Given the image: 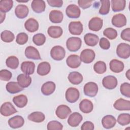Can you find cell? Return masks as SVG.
<instances>
[{
	"label": "cell",
	"instance_id": "18",
	"mask_svg": "<svg viewBox=\"0 0 130 130\" xmlns=\"http://www.w3.org/2000/svg\"><path fill=\"white\" fill-rule=\"evenodd\" d=\"M67 64L68 67L72 69H76L78 68L81 63L80 56L78 55L72 54L68 57L66 59Z\"/></svg>",
	"mask_w": 130,
	"mask_h": 130
},
{
	"label": "cell",
	"instance_id": "26",
	"mask_svg": "<svg viewBox=\"0 0 130 130\" xmlns=\"http://www.w3.org/2000/svg\"><path fill=\"white\" fill-rule=\"evenodd\" d=\"M39 26L38 22L35 19L32 18L28 19L24 23L25 29L30 32H34L38 30Z\"/></svg>",
	"mask_w": 130,
	"mask_h": 130
},
{
	"label": "cell",
	"instance_id": "9",
	"mask_svg": "<svg viewBox=\"0 0 130 130\" xmlns=\"http://www.w3.org/2000/svg\"><path fill=\"white\" fill-rule=\"evenodd\" d=\"M72 112L71 109L67 105H60L58 106L55 111L56 115L61 119H64Z\"/></svg>",
	"mask_w": 130,
	"mask_h": 130
},
{
	"label": "cell",
	"instance_id": "48",
	"mask_svg": "<svg viewBox=\"0 0 130 130\" xmlns=\"http://www.w3.org/2000/svg\"><path fill=\"white\" fill-rule=\"evenodd\" d=\"M12 77L11 72L7 70H2L0 71V79L5 81H9Z\"/></svg>",
	"mask_w": 130,
	"mask_h": 130
},
{
	"label": "cell",
	"instance_id": "32",
	"mask_svg": "<svg viewBox=\"0 0 130 130\" xmlns=\"http://www.w3.org/2000/svg\"><path fill=\"white\" fill-rule=\"evenodd\" d=\"M51 70V66L49 62L43 61L39 64L37 68V73L43 76L49 74Z\"/></svg>",
	"mask_w": 130,
	"mask_h": 130
},
{
	"label": "cell",
	"instance_id": "47",
	"mask_svg": "<svg viewBox=\"0 0 130 130\" xmlns=\"http://www.w3.org/2000/svg\"><path fill=\"white\" fill-rule=\"evenodd\" d=\"M28 35L25 32H20L16 37V42L19 45H24L28 41Z\"/></svg>",
	"mask_w": 130,
	"mask_h": 130
},
{
	"label": "cell",
	"instance_id": "31",
	"mask_svg": "<svg viewBox=\"0 0 130 130\" xmlns=\"http://www.w3.org/2000/svg\"><path fill=\"white\" fill-rule=\"evenodd\" d=\"M47 33L51 38L56 39L61 36L63 30L59 26H51L48 28Z\"/></svg>",
	"mask_w": 130,
	"mask_h": 130
},
{
	"label": "cell",
	"instance_id": "2",
	"mask_svg": "<svg viewBox=\"0 0 130 130\" xmlns=\"http://www.w3.org/2000/svg\"><path fill=\"white\" fill-rule=\"evenodd\" d=\"M50 55L52 58L55 60H61L65 57L66 51L64 48L61 46H55L51 49Z\"/></svg>",
	"mask_w": 130,
	"mask_h": 130
},
{
	"label": "cell",
	"instance_id": "27",
	"mask_svg": "<svg viewBox=\"0 0 130 130\" xmlns=\"http://www.w3.org/2000/svg\"><path fill=\"white\" fill-rule=\"evenodd\" d=\"M17 82L22 88H26L28 87L31 83V78L28 75L25 74H21L19 75L17 78Z\"/></svg>",
	"mask_w": 130,
	"mask_h": 130
},
{
	"label": "cell",
	"instance_id": "40",
	"mask_svg": "<svg viewBox=\"0 0 130 130\" xmlns=\"http://www.w3.org/2000/svg\"><path fill=\"white\" fill-rule=\"evenodd\" d=\"M101 6L99 10V13L103 15H107L110 11V2L109 0H101Z\"/></svg>",
	"mask_w": 130,
	"mask_h": 130
},
{
	"label": "cell",
	"instance_id": "53",
	"mask_svg": "<svg viewBox=\"0 0 130 130\" xmlns=\"http://www.w3.org/2000/svg\"><path fill=\"white\" fill-rule=\"evenodd\" d=\"M94 128L93 123L89 121L84 122L81 125V129L82 130H93Z\"/></svg>",
	"mask_w": 130,
	"mask_h": 130
},
{
	"label": "cell",
	"instance_id": "25",
	"mask_svg": "<svg viewBox=\"0 0 130 130\" xmlns=\"http://www.w3.org/2000/svg\"><path fill=\"white\" fill-rule=\"evenodd\" d=\"M79 109L84 113H90L93 108L92 103L88 99H84L79 103Z\"/></svg>",
	"mask_w": 130,
	"mask_h": 130
},
{
	"label": "cell",
	"instance_id": "52",
	"mask_svg": "<svg viewBox=\"0 0 130 130\" xmlns=\"http://www.w3.org/2000/svg\"><path fill=\"white\" fill-rule=\"evenodd\" d=\"M47 2L49 6L53 7L60 8L63 5V1L62 0H47Z\"/></svg>",
	"mask_w": 130,
	"mask_h": 130
},
{
	"label": "cell",
	"instance_id": "17",
	"mask_svg": "<svg viewBox=\"0 0 130 130\" xmlns=\"http://www.w3.org/2000/svg\"><path fill=\"white\" fill-rule=\"evenodd\" d=\"M24 123L23 118L20 115H16L10 118L8 120L10 127L12 128H18L22 127Z\"/></svg>",
	"mask_w": 130,
	"mask_h": 130
},
{
	"label": "cell",
	"instance_id": "38",
	"mask_svg": "<svg viewBox=\"0 0 130 130\" xmlns=\"http://www.w3.org/2000/svg\"><path fill=\"white\" fill-rule=\"evenodd\" d=\"M18 58L15 56H11L8 57L6 60L7 66L11 69H16L19 66Z\"/></svg>",
	"mask_w": 130,
	"mask_h": 130
},
{
	"label": "cell",
	"instance_id": "36",
	"mask_svg": "<svg viewBox=\"0 0 130 130\" xmlns=\"http://www.w3.org/2000/svg\"><path fill=\"white\" fill-rule=\"evenodd\" d=\"M28 120L35 122L40 123L43 122L45 119L44 114L41 112L36 111L30 113L27 117Z\"/></svg>",
	"mask_w": 130,
	"mask_h": 130
},
{
	"label": "cell",
	"instance_id": "15",
	"mask_svg": "<svg viewBox=\"0 0 130 130\" xmlns=\"http://www.w3.org/2000/svg\"><path fill=\"white\" fill-rule=\"evenodd\" d=\"M25 55L29 59L34 60H39L41 59L39 51L34 47L29 46L26 48L25 50Z\"/></svg>",
	"mask_w": 130,
	"mask_h": 130
},
{
	"label": "cell",
	"instance_id": "5",
	"mask_svg": "<svg viewBox=\"0 0 130 130\" xmlns=\"http://www.w3.org/2000/svg\"><path fill=\"white\" fill-rule=\"evenodd\" d=\"M85 95L89 97L95 96L98 92V86L96 83L93 82H89L86 83L83 88Z\"/></svg>",
	"mask_w": 130,
	"mask_h": 130
},
{
	"label": "cell",
	"instance_id": "35",
	"mask_svg": "<svg viewBox=\"0 0 130 130\" xmlns=\"http://www.w3.org/2000/svg\"><path fill=\"white\" fill-rule=\"evenodd\" d=\"M27 98L26 95L20 94L15 96L13 99V102L14 104L18 108H23L27 104Z\"/></svg>",
	"mask_w": 130,
	"mask_h": 130
},
{
	"label": "cell",
	"instance_id": "29",
	"mask_svg": "<svg viewBox=\"0 0 130 130\" xmlns=\"http://www.w3.org/2000/svg\"><path fill=\"white\" fill-rule=\"evenodd\" d=\"M84 40L87 45L93 47L97 45L99 41V38L96 35L88 33L84 36Z\"/></svg>",
	"mask_w": 130,
	"mask_h": 130
},
{
	"label": "cell",
	"instance_id": "49",
	"mask_svg": "<svg viewBox=\"0 0 130 130\" xmlns=\"http://www.w3.org/2000/svg\"><path fill=\"white\" fill-rule=\"evenodd\" d=\"M100 47L104 50H108L110 47V43L109 41L105 38H102L99 42Z\"/></svg>",
	"mask_w": 130,
	"mask_h": 130
},
{
	"label": "cell",
	"instance_id": "12",
	"mask_svg": "<svg viewBox=\"0 0 130 130\" xmlns=\"http://www.w3.org/2000/svg\"><path fill=\"white\" fill-rule=\"evenodd\" d=\"M69 32L73 35H80L83 31V25L80 21H72L69 26Z\"/></svg>",
	"mask_w": 130,
	"mask_h": 130
},
{
	"label": "cell",
	"instance_id": "22",
	"mask_svg": "<svg viewBox=\"0 0 130 130\" xmlns=\"http://www.w3.org/2000/svg\"><path fill=\"white\" fill-rule=\"evenodd\" d=\"M55 84L52 81H47L44 83L41 87V92L45 95H49L55 90Z\"/></svg>",
	"mask_w": 130,
	"mask_h": 130
},
{
	"label": "cell",
	"instance_id": "21",
	"mask_svg": "<svg viewBox=\"0 0 130 130\" xmlns=\"http://www.w3.org/2000/svg\"><path fill=\"white\" fill-rule=\"evenodd\" d=\"M35 69V64L32 61H24L21 64V70L25 74L32 75Z\"/></svg>",
	"mask_w": 130,
	"mask_h": 130
},
{
	"label": "cell",
	"instance_id": "42",
	"mask_svg": "<svg viewBox=\"0 0 130 130\" xmlns=\"http://www.w3.org/2000/svg\"><path fill=\"white\" fill-rule=\"evenodd\" d=\"M117 122L120 125L122 126L128 125L130 123L129 114L122 113L119 114L117 118Z\"/></svg>",
	"mask_w": 130,
	"mask_h": 130
},
{
	"label": "cell",
	"instance_id": "13",
	"mask_svg": "<svg viewBox=\"0 0 130 130\" xmlns=\"http://www.w3.org/2000/svg\"><path fill=\"white\" fill-rule=\"evenodd\" d=\"M103 20L98 17H93L91 18L88 23V28L91 30L94 31H99L103 27Z\"/></svg>",
	"mask_w": 130,
	"mask_h": 130
},
{
	"label": "cell",
	"instance_id": "7",
	"mask_svg": "<svg viewBox=\"0 0 130 130\" xmlns=\"http://www.w3.org/2000/svg\"><path fill=\"white\" fill-rule=\"evenodd\" d=\"M103 86L108 89H113L116 87L118 81L116 78L112 75L105 77L102 80Z\"/></svg>",
	"mask_w": 130,
	"mask_h": 130
},
{
	"label": "cell",
	"instance_id": "50",
	"mask_svg": "<svg viewBox=\"0 0 130 130\" xmlns=\"http://www.w3.org/2000/svg\"><path fill=\"white\" fill-rule=\"evenodd\" d=\"M121 38L127 42H130V28L129 27L123 29L120 34Z\"/></svg>",
	"mask_w": 130,
	"mask_h": 130
},
{
	"label": "cell",
	"instance_id": "39",
	"mask_svg": "<svg viewBox=\"0 0 130 130\" xmlns=\"http://www.w3.org/2000/svg\"><path fill=\"white\" fill-rule=\"evenodd\" d=\"M1 38L3 42L6 43H10L14 40L15 38V36L14 34L11 31L8 30H5L1 32Z\"/></svg>",
	"mask_w": 130,
	"mask_h": 130
},
{
	"label": "cell",
	"instance_id": "24",
	"mask_svg": "<svg viewBox=\"0 0 130 130\" xmlns=\"http://www.w3.org/2000/svg\"><path fill=\"white\" fill-rule=\"evenodd\" d=\"M32 10L37 13H41L45 10L46 4L43 0H34L31 4Z\"/></svg>",
	"mask_w": 130,
	"mask_h": 130
},
{
	"label": "cell",
	"instance_id": "30",
	"mask_svg": "<svg viewBox=\"0 0 130 130\" xmlns=\"http://www.w3.org/2000/svg\"><path fill=\"white\" fill-rule=\"evenodd\" d=\"M69 81L74 85H78L83 81V76L80 73L74 71L71 72L68 77Z\"/></svg>",
	"mask_w": 130,
	"mask_h": 130
},
{
	"label": "cell",
	"instance_id": "54",
	"mask_svg": "<svg viewBox=\"0 0 130 130\" xmlns=\"http://www.w3.org/2000/svg\"><path fill=\"white\" fill-rule=\"evenodd\" d=\"M6 14L4 13L1 12V23H2L5 19Z\"/></svg>",
	"mask_w": 130,
	"mask_h": 130
},
{
	"label": "cell",
	"instance_id": "55",
	"mask_svg": "<svg viewBox=\"0 0 130 130\" xmlns=\"http://www.w3.org/2000/svg\"><path fill=\"white\" fill-rule=\"evenodd\" d=\"M125 75H126V77H127V78L128 80H129V70H128L126 72Z\"/></svg>",
	"mask_w": 130,
	"mask_h": 130
},
{
	"label": "cell",
	"instance_id": "11",
	"mask_svg": "<svg viewBox=\"0 0 130 130\" xmlns=\"http://www.w3.org/2000/svg\"><path fill=\"white\" fill-rule=\"evenodd\" d=\"M112 24L117 27H122L126 24V18L124 15L119 13L114 15L111 20Z\"/></svg>",
	"mask_w": 130,
	"mask_h": 130
},
{
	"label": "cell",
	"instance_id": "20",
	"mask_svg": "<svg viewBox=\"0 0 130 130\" xmlns=\"http://www.w3.org/2000/svg\"><path fill=\"white\" fill-rule=\"evenodd\" d=\"M28 13V8L25 5H18L15 9V14L16 17L20 19H23L27 17Z\"/></svg>",
	"mask_w": 130,
	"mask_h": 130
},
{
	"label": "cell",
	"instance_id": "51",
	"mask_svg": "<svg viewBox=\"0 0 130 130\" xmlns=\"http://www.w3.org/2000/svg\"><path fill=\"white\" fill-rule=\"evenodd\" d=\"M93 2L92 1H83L79 0L78 1V4L80 7L83 9H86L89 8Z\"/></svg>",
	"mask_w": 130,
	"mask_h": 130
},
{
	"label": "cell",
	"instance_id": "37",
	"mask_svg": "<svg viewBox=\"0 0 130 130\" xmlns=\"http://www.w3.org/2000/svg\"><path fill=\"white\" fill-rule=\"evenodd\" d=\"M13 6L12 0H1L0 1V11L2 13L9 12Z\"/></svg>",
	"mask_w": 130,
	"mask_h": 130
},
{
	"label": "cell",
	"instance_id": "10",
	"mask_svg": "<svg viewBox=\"0 0 130 130\" xmlns=\"http://www.w3.org/2000/svg\"><path fill=\"white\" fill-rule=\"evenodd\" d=\"M67 16L71 18H78L81 14V11L78 6L74 4L69 5L66 10Z\"/></svg>",
	"mask_w": 130,
	"mask_h": 130
},
{
	"label": "cell",
	"instance_id": "45",
	"mask_svg": "<svg viewBox=\"0 0 130 130\" xmlns=\"http://www.w3.org/2000/svg\"><path fill=\"white\" fill-rule=\"evenodd\" d=\"M47 128L48 130H61L63 128V125L58 121L52 120L48 122Z\"/></svg>",
	"mask_w": 130,
	"mask_h": 130
},
{
	"label": "cell",
	"instance_id": "3",
	"mask_svg": "<svg viewBox=\"0 0 130 130\" xmlns=\"http://www.w3.org/2000/svg\"><path fill=\"white\" fill-rule=\"evenodd\" d=\"M116 54L120 58H128L130 56L129 45L125 43H120L117 47Z\"/></svg>",
	"mask_w": 130,
	"mask_h": 130
},
{
	"label": "cell",
	"instance_id": "6",
	"mask_svg": "<svg viewBox=\"0 0 130 130\" xmlns=\"http://www.w3.org/2000/svg\"><path fill=\"white\" fill-rule=\"evenodd\" d=\"M80 96L79 90L74 87L69 88L66 92V99L70 103H74L77 102Z\"/></svg>",
	"mask_w": 130,
	"mask_h": 130
},
{
	"label": "cell",
	"instance_id": "46",
	"mask_svg": "<svg viewBox=\"0 0 130 130\" xmlns=\"http://www.w3.org/2000/svg\"><path fill=\"white\" fill-rule=\"evenodd\" d=\"M120 90L121 93L124 96L130 98V84L127 82H124L120 85Z\"/></svg>",
	"mask_w": 130,
	"mask_h": 130
},
{
	"label": "cell",
	"instance_id": "19",
	"mask_svg": "<svg viewBox=\"0 0 130 130\" xmlns=\"http://www.w3.org/2000/svg\"><path fill=\"white\" fill-rule=\"evenodd\" d=\"M109 66L111 71L116 73H118L122 72L124 68L123 62L116 59L111 60L110 62Z\"/></svg>",
	"mask_w": 130,
	"mask_h": 130
},
{
	"label": "cell",
	"instance_id": "44",
	"mask_svg": "<svg viewBox=\"0 0 130 130\" xmlns=\"http://www.w3.org/2000/svg\"><path fill=\"white\" fill-rule=\"evenodd\" d=\"M103 35L110 40H114L117 37V32L115 29L108 27L104 30Z\"/></svg>",
	"mask_w": 130,
	"mask_h": 130
},
{
	"label": "cell",
	"instance_id": "34",
	"mask_svg": "<svg viewBox=\"0 0 130 130\" xmlns=\"http://www.w3.org/2000/svg\"><path fill=\"white\" fill-rule=\"evenodd\" d=\"M111 3L112 11L115 12L123 11L126 6L125 0H112Z\"/></svg>",
	"mask_w": 130,
	"mask_h": 130
},
{
	"label": "cell",
	"instance_id": "16",
	"mask_svg": "<svg viewBox=\"0 0 130 130\" xmlns=\"http://www.w3.org/2000/svg\"><path fill=\"white\" fill-rule=\"evenodd\" d=\"M83 120L81 114L78 112H74L71 114L68 119V123L72 127H76L79 125Z\"/></svg>",
	"mask_w": 130,
	"mask_h": 130
},
{
	"label": "cell",
	"instance_id": "41",
	"mask_svg": "<svg viewBox=\"0 0 130 130\" xmlns=\"http://www.w3.org/2000/svg\"><path fill=\"white\" fill-rule=\"evenodd\" d=\"M94 71L99 74L104 73L107 70L106 63L103 61H98L93 66Z\"/></svg>",
	"mask_w": 130,
	"mask_h": 130
},
{
	"label": "cell",
	"instance_id": "14",
	"mask_svg": "<svg viewBox=\"0 0 130 130\" xmlns=\"http://www.w3.org/2000/svg\"><path fill=\"white\" fill-rule=\"evenodd\" d=\"M113 106L115 109L119 111H129L130 110V101L120 98L115 102Z\"/></svg>",
	"mask_w": 130,
	"mask_h": 130
},
{
	"label": "cell",
	"instance_id": "4",
	"mask_svg": "<svg viewBox=\"0 0 130 130\" xmlns=\"http://www.w3.org/2000/svg\"><path fill=\"white\" fill-rule=\"evenodd\" d=\"M95 57V54L93 50L90 49H85L80 53V58L81 61L85 63L92 62Z\"/></svg>",
	"mask_w": 130,
	"mask_h": 130
},
{
	"label": "cell",
	"instance_id": "1",
	"mask_svg": "<svg viewBox=\"0 0 130 130\" xmlns=\"http://www.w3.org/2000/svg\"><path fill=\"white\" fill-rule=\"evenodd\" d=\"M82 40L78 37H70L66 42V46L68 49L72 52L78 51L81 47Z\"/></svg>",
	"mask_w": 130,
	"mask_h": 130
},
{
	"label": "cell",
	"instance_id": "8",
	"mask_svg": "<svg viewBox=\"0 0 130 130\" xmlns=\"http://www.w3.org/2000/svg\"><path fill=\"white\" fill-rule=\"evenodd\" d=\"M17 112L14 106L10 102H5L1 107V114L4 116H9Z\"/></svg>",
	"mask_w": 130,
	"mask_h": 130
},
{
	"label": "cell",
	"instance_id": "43",
	"mask_svg": "<svg viewBox=\"0 0 130 130\" xmlns=\"http://www.w3.org/2000/svg\"><path fill=\"white\" fill-rule=\"evenodd\" d=\"M32 41L36 45L41 46L45 43L46 41V37L43 34H37L33 36Z\"/></svg>",
	"mask_w": 130,
	"mask_h": 130
},
{
	"label": "cell",
	"instance_id": "33",
	"mask_svg": "<svg viewBox=\"0 0 130 130\" xmlns=\"http://www.w3.org/2000/svg\"><path fill=\"white\" fill-rule=\"evenodd\" d=\"M7 91L10 93L15 94L23 90V88L21 87L18 82H9L6 86Z\"/></svg>",
	"mask_w": 130,
	"mask_h": 130
},
{
	"label": "cell",
	"instance_id": "23",
	"mask_svg": "<svg viewBox=\"0 0 130 130\" xmlns=\"http://www.w3.org/2000/svg\"><path fill=\"white\" fill-rule=\"evenodd\" d=\"M116 123L115 118L111 115H107L105 116L102 120V123L103 126L106 128L109 129L113 127Z\"/></svg>",
	"mask_w": 130,
	"mask_h": 130
},
{
	"label": "cell",
	"instance_id": "28",
	"mask_svg": "<svg viewBox=\"0 0 130 130\" xmlns=\"http://www.w3.org/2000/svg\"><path fill=\"white\" fill-rule=\"evenodd\" d=\"M63 15L62 12L58 10H52L49 14V19L54 23H59L63 20Z\"/></svg>",
	"mask_w": 130,
	"mask_h": 130
}]
</instances>
